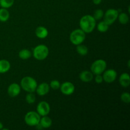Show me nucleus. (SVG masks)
Returning a JSON list of instances; mask_svg holds the SVG:
<instances>
[{"mask_svg": "<svg viewBox=\"0 0 130 130\" xmlns=\"http://www.w3.org/2000/svg\"><path fill=\"white\" fill-rule=\"evenodd\" d=\"M32 53L30 51L27 49H22L19 52V57L22 60H27L31 57Z\"/></svg>", "mask_w": 130, "mask_h": 130, "instance_id": "6ab92c4d", "label": "nucleus"}, {"mask_svg": "<svg viewBox=\"0 0 130 130\" xmlns=\"http://www.w3.org/2000/svg\"><path fill=\"white\" fill-rule=\"evenodd\" d=\"M86 38V33L81 29H77L72 31L70 34L69 39L74 45L82 44Z\"/></svg>", "mask_w": 130, "mask_h": 130, "instance_id": "7ed1b4c3", "label": "nucleus"}, {"mask_svg": "<svg viewBox=\"0 0 130 130\" xmlns=\"http://www.w3.org/2000/svg\"><path fill=\"white\" fill-rule=\"evenodd\" d=\"M39 124H41L43 128H48L52 126V120L50 118L47 116H42V118L40 119Z\"/></svg>", "mask_w": 130, "mask_h": 130, "instance_id": "f3484780", "label": "nucleus"}, {"mask_svg": "<svg viewBox=\"0 0 130 130\" xmlns=\"http://www.w3.org/2000/svg\"><path fill=\"white\" fill-rule=\"evenodd\" d=\"M79 26L80 29L85 33H90L95 29L96 26V20L92 15H84L79 20Z\"/></svg>", "mask_w": 130, "mask_h": 130, "instance_id": "f257e3e1", "label": "nucleus"}, {"mask_svg": "<svg viewBox=\"0 0 130 130\" xmlns=\"http://www.w3.org/2000/svg\"><path fill=\"white\" fill-rule=\"evenodd\" d=\"M50 89V85L47 83H42L37 86L36 91L39 96H44L49 93Z\"/></svg>", "mask_w": 130, "mask_h": 130, "instance_id": "f8f14e48", "label": "nucleus"}, {"mask_svg": "<svg viewBox=\"0 0 130 130\" xmlns=\"http://www.w3.org/2000/svg\"><path fill=\"white\" fill-rule=\"evenodd\" d=\"M36 112L40 115V116H47L50 112V106L49 104L45 101L39 102L37 105Z\"/></svg>", "mask_w": 130, "mask_h": 130, "instance_id": "1a4fd4ad", "label": "nucleus"}, {"mask_svg": "<svg viewBox=\"0 0 130 130\" xmlns=\"http://www.w3.org/2000/svg\"><path fill=\"white\" fill-rule=\"evenodd\" d=\"M104 11L102 10H101V9H98V10H96L94 11L93 17V18L96 20H99L104 17Z\"/></svg>", "mask_w": 130, "mask_h": 130, "instance_id": "393cba45", "label": "nucleus"}, {"mask_svg": "<svg viewBox=\"0 0 130 130\" xmlns=\"http://www.w3.org/2000/svg\"><path fill=\"white\" fill-rule=\"evenodd\" d=\"M36 36L39 39H44L48 35V30L43 26H39L36 28L35 31Z\"/></svg>", "mask_w": 130, "mask_h": 130, "instance_id": "2eb2a0df", "label": "nucleus"}, {"mask_svg": "<svg viewBox=\"0 0 130 130\" xmlns=\"http://www.w3.org/2000/svg\"><path fill=\"white\" fill-rule=\"evenodd\" d=\"M119 11L116 9L110 8L107 10L104 15V21L109 25L114 24V22L118 19Z\"/></svg>", "mask_w": 130, "mask_h": 130, "instance_id": "0eeeda50", "label": "nucleus"}, {"mask_svg": "<svg viewBox=\"0 0 130 130\" xmlns=\"http://www.w3.org/2000/svg\"><path fill=\"white\" fill-rule=\"evenodd\" d=\"M119 82L121 86L124 88L128 87L130 85V76L129 74L124 72L119 77Z\"/></svg>", "mask_w": 130, "mask_h": 130, "instance_id": "4468645a", "label": "nucleus"}, {"mask_svg": "<svg viewBox=\"0 0 130 130\" xmlns=\"http://www.w3.org/2000/svg\"><path fill=\"white\" fill-rule=\"evenodd\" d=\"M79 79L81 81L88 83L93 79V74L89 71H83L79 74Z\"/></svg>", "mask_w": 130, "mask_h": 130, "instance_id": "ddd939ff", "label": "nucleus"}, {"mask_svg": "<svg viewBox=\"0 0 130 130\" xmlns=\"http://www.w3.org/2000/svg\"><path fill=\"white\" fill-rule=\"evenodd\" d=\"M38 83L36 79L30 76H25L20 81V87L27 93H34L36 90Z\"/></svg>", "mask_w": 130, "mask_h": 130, "instance_id": "f03ea898", "label": "nucleus"}, {"mask_svg": "<svg viewBox=\"0 0 130 130\" xmlns=\"http://www.w3.org/2000/svg\"><path fill=\"white\" fill-rule=\"evenodd\" d=\"M60 89L62 92L65 95H71L74 92L75 86L71 82L66 81L61 84Z\"/></svg>", "mask_w": 130, "mask_h": 130, "instance_id": "9d476101", "label": "nucleus"}, {"mask_svg": "<svg viewBox=\"0 0 130 130\" xmlns=\"http://www.w3.org/2000/svg\"><path fill=\"white\" fill-rule=\"evenodd\" d=\"M10 18V13L7 8H0V21L5 22H6Z\"/></svg>", "mask_w": 130, "mask_h": 130, "instance_id": "a211bd4d", "label": "nucleus"}, {"mask_svg": "<svg viewBox=\"0 0 130 130\" xmlns=\"http://www.w3.org/2000/svg\"><path fill=\"white\" fill-rule=\"evenodd\" d=\"M107 68V62L103 59H98L94 61L91 65V72L93 74H102Z\"/></svg>", "mask_w": 130, "mask_h": 130, "instance_id": "39448f33", "label": "nucleus"}, {"mask_svg": "<svg viewBox=\"0 0 130 130\" xmlns=\"http://www.w3.org/2000/svg\"><path fill=\"white\" fill-rule=\"evenodd\" d=\"M20 91H21V87L19 84L16 83H13L9 85L7 90L8 94L11 97L17 96L20 94Z\"/></svg>", "mask_w": 130, "mask_h": 130, "instance_id": "9b49d317", "label": "nucleus"}, {"mask_svg": "<svg viewBox=\"0 0 130 130\" xmlns=\"http://www.w3.org/2000/svg\"><path fill=\"white\" fill-rule=\"evenodd\" d=\"M95 82L97 84H100L104 81V79H103L102 75L101 74H96L95 75Z\"/></svg>", "mask_w": 130, "mask_h": 130, "instance_id": "cd10ccee", "label": "nucleus"}, {"mask_svg": "<svg viewBox=\"0 0 130 130\" xmlns=\"http://www.w3.org/2000/svg\"><path fill=\"white\" fill-rule=\"evenodd\" d=\"M76 50H77V53L81 56H86L88 54V47L81 44L77 45Z\"/></svg>", "mask_w": 130, "mask_h": 130, "instance_id": "aec40b11", "label": "nucleus"}, {"mask_svg": "<svg viewBox=\"0 0 130 130\" xmlns=\"http://www.w3.org/2000/svg\"><path fill=\"white\" fill-rule=\"evenodd\" d=\"M102 74L103 79L107 83H111L114 82L116 79L117 76H118L116 71L112 69L107 70L105 69V71Z\"/></svg>", "mask_w": 130, "mask_h": 130, "instance_id": "6e6552de", "label": "nucleus"}, {"mask_svg": "<svg viewBox=\"0 0 130 130\" xmlns=\"http://www.w3.org/2000/svg\"><path fill=\"white\" fill-rule=\"evenodd\" d=\"M41 116L37 112H28L24 117V121L27 125L29 126H36L40 121Z\"/></svg>", "mask_w": 130, "mask_h": 130, "instance_id": "423d86ee", "label": "nucleus"}, {"mask_svg": "<svg viewBox=\"0 0 130 130\" xmlns=\"http://www.w3.org/2000/svg\"><path fill=\"white\" fill-rule=\"evenodd\" d=\"M15 0H0V6L4 8H9L13 5Z\"/></svg>", "mask_w": 130, "mask_h": 130, "instance_id": "5701e85b", "label": "nucleus"}, {"mask_svg": "<svg viewBox=\"0 0 130 130\" xmlns=\"http://www.w3.org/2000/svg\"><path fill=\"white\" fill-rule=\"evenodd\" d=\"M3 128V124H2V123H1V122H0V130L2 129Z\"/></svg>", "mask_w": 130, "mask_h": 130, "instance_id": "c756f323", "label": "nucleus"}, {"mask_svg": "<svg viewBox=\"0 0 130 130\" xmlns=\"http://www.w3.org/2000/svg\"><path fill=\"white\" fill-rule=\"evenodd\" d=\"M25 100L29 104H32L36 101V96L34 93H28L25 96Z\"/></svg>", "mask_w": 130, "mask_h": 130, "instance_id": "b1692460", "label": "nucleus"}, {"mask_svg": "<svg viewBox=\"0 0 130 130\" xmlns=\"http://www.w3.org/2000/svg\"><path fill=\"white\" fill-rule=\"evenodd\" d=\"M60 83L58 81V80H53L50 82V87L51 88H52L54 90H57L58 89L60 88Z\"/></svg>", "mask_w": 130, "mask_h": 130, "instance_id": "bb28decb", "label": "nucleus"}, {"mask_svg": "<svg viewBox=\"0 0 130 130\" xmlns=\"http://www.w3.org/2000/svg\"><path fill=\"white\" fill-rule=\"evenodd\" d=\"M109 25L104 20L100 22L97 25V30L100 32H107L109 29Z\"/></svg>", "mask_w": 130, "mask_h": 130, "instance_id": "4be33fe9", "label": "nucleus"}, {"mask_svg": "<svg viewBox=\"0 0 130 130\" xmlns=\"http://www.w3.org/2000/svg\"><path fill=\"white\" fill-rule=\"evenodd\" d=\"M33 56L38 60L46 59L49 54V49L44 44H39L33 50Z\"/></svg>", "mask_w": 130, "mask_h": 130, "instance_id": "20e7f679", "label": "nucleus"}, {"mask_svg": "<svg viewBox=\"0 0 130 130\" xmlns=\"http://www.w3.org/2000/svg\"><path fill=\"white\" fill-rule=\"evenodd\" d=\"M93 3L95 5H99L102 3V0H93Z\"/></svg>", "mask_w": 130, "mask_h": 130, "instance_id": "c85d7f7f", "label": "nucleus"}, {"mask_svg": "<svg viewBox=\"0 0 130 130\" xmlns=\"http://www.w3.org/2000/svg\"><path fill=\"white\" fill-rule=\"evenodd\" d=\"M11 65L10 62L7 60H0V74H4L7 72L10 69Z\"/></svg>", "mask_w": 130, "mask_h": 130, "instance_id": "dca6fc26", "label": "nucleus"}, {"mask_svg": "<svg viewBox=\"0 0 130 130\" xmlns=\"http://www.w3.org/2000/svg\"><path fill=\"white\" fill-rule=\"evenodd\" d=\"M118 19L120 24H123V25H126L129 22V16L126 13H121L118 15Z\"/></svg>", "mask_w": 130, "mask_h": 130, "instance_id": "412c9836", "label": "nucleus"}, {"mask_svg": "<svg viewBox=\"0 0 130 130\" xmlns=\"http://www.w3.org/2000/svg\"><path fill=\"white\" fill-rule=\"evenodd\" d=\"M121 101L125 104H129L130 102V94L128 92H124L121 95Z\"/></svg>", "mask_w": 130, "mask_h": 130, "instance_id": "a878e982", "label": "nucleus"}]
</instances>
